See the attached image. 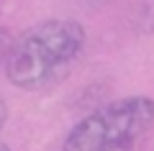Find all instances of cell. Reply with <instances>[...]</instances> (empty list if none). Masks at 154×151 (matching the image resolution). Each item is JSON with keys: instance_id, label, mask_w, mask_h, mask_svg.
Listing matches in <instances>:
<instances>
[{"instance_id": "obj_1", "label": "cell", "mask_w": 154, "mask_h": 151, "mask_svg": "<svg viewBox=\"0 0 154 151\" xmlns=\"http://www.w3.org/2000/svg\"><path fill=\"white\" fill-rule=\"evenodd\" d=\"M85 51V28L72 18H49L13 38L3 62L5 77L23 92L62 82Z\"/></svg>"}, {"instance_id": "obj_2", "label": "cell", "mask_w": 154, "mask_h": 151, "mask_svg": "<svg viewBox=\"0 0 154 151\" xmlns=\"http://www.w3.org/2000/svg\"><path fill=\"white\" fill-rule=\"evenodd\" d=\"M154 136V100L128 95L100 105L72 125L62 151H141Z\"/></svg>"}, {"instance_id": "obj_3", "label": "cell", "mask_w": 154, "mask_h": 151, "mask_svg": "<svg viewBox=\"0 0 154 151\" xmlns=\"http://www.w3.org/2000/svg\"><path fill=\"white\" fill-rule=\"evenodd\" d=\"M11 44H13V36L5 31V28L0 26V64L5 62V56H8V49H11Z\"/></svg>"}, {"instance_id": "obj_4", "label": "cell", "mask_w": 154, "mask_h": 151, "mask_svg": "<svg viewBox=\"0 0 154 151\" xmlns=\"http://www.w3.org/2000/svg\"><path fill=\"white\" fill-rule=\"evenodd\" d=\"M144 23H146L149 31H154V3H149L146 11H144Z\"/></svg>"}, {"instance_id": "obj_5", "label": "cell", "mask_w": 154, "mask_h": 151, "mask_svg": "<svg viewBox=\"0 0 154 151\" xmlns=\"http://www.w3.org/2000/svg\"><path fill=\"white\" fill-rule=\"evenodd\" d=\"M5 123H8V105H5V100L0 97V131L5 128Z\"/></svg>"}, {"instance_id": "obj_6", "label": "cell", "mask_w": 154, "mask_h": 151, "mask_svg": "<svg viewBox=\"0 0 154 151\" xmlns=\"http://www.w3.org/2000/svg\"><path fill=\"white\" fill-rule=\"evenodd\" d=\"M0 151H13V149H11L8 143H3V141H0Z\"/></svg>"}]
</instances>
